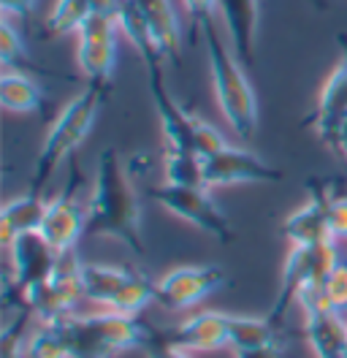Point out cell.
I'll return each mask as SVG.
<instances>
[{"label":"cell","mask_w":347,"mask_h":358,"mask_svg":"<svg viewBox=\"0 0 347 358\" xmlns=\"http://www.w3.org/2000/svg\"><path fill=\"white\" fill-rule=\"evenodd\" d=\"M43 212H46V201L41 199V193H33V190L3 203V212H0V242H3V247L8 250L17 236L38 231Z\"/></svg>","instance_id":"obj_20"},{"label":"cell","mask_w":347,"mask_h":358,"mask_svg":"<svg viewBox=\"0 0 347 358\" xmlns=\"http://www.w3.org/2000/svg\"><path fill=\"white\" fill-rule=\"evenodd\" d=\"M82 291L87 301L125 315H139L155 301V282L130 266L82 264Z\"/></svg>","instance_id":"obj_6"},{"label":"cell","mask_w":347,"mask_h":358,"mask_svg":"<svg viewBox=\"0 0 347 358\" xmlns=\"http://www.w3.org/2000/svg\"><path fill=\"white\" fill-rule=\"evenodd\" d=\"M117 22H120V33L130 41V46L136 49V55L144 60V68H157L166 57L160 55V49L155 44L150 24L144 20L141 8L136 0H120L117 6Z\"/></svg>","instance_id":"obj_22"},{"label":"cell","mask_w":347,"mask_h":358,"mask_svg":"<svg viewBox=\"0 0 347 358\" xmlns=\"http://www.w3.org/2000/svg\"><path fill=\"white\" fill-rule=\"evenodd\" d=\"M201 36H204V46H206L212 90H215L220 114L228 122V128L234 131V136H239V141H250L258 131L255 90H253L247 73H244L241 60L234 55V49L225 44V38L217 33L215 22L204 24Z\"/></svg>","instance_id":"obj_2"},{"label":"cell","mask_w":347,"mask_h":358,"mask_svg":"<svg viewBox=\"0 0 347 358\" xmlns=\"http://www.w3.org/2000/svg\"><path fill=\"white\" fill-rule=\"evenodd\" d=\"M328 228L337 242L347 239V196L328 199Z\"/></svg>","instance_id":"obj_30"},{"label":"cell","mask_w":347,"mask_h":358,"mask_svg":"<svg viewBox=\"0 0 347 358\" xmlns=\"http://www.w3.org/2000/svg\"><path fill=\"white\" fill-rule=\"evenodd\" d=\"M79 179L82 177L73 166V177L68 182V187L63 193H57L52 201H46V212H43L41 228H38V234L60 255L76 252L79 239L87 234V203L76 196Z\"/></svg>","instance_id":"obj_12"},{"label":"cell","mask_w":347,"mask_h":358,"mask_svg":"<svg viewBox=\"0 0 347 358\" xmlns=\"http://www.w3.org/2000/svg\"><path fill=\"white\" fill-rule=\"evenodd\" d=\"M150 199L160 203L166 212H171L174 217L190 223L201 234L212 236L217 242H231L234 239V228L228 223L225 212L212 201L206 187H185V185H171V182H160L150 187Z\"/></svg>","instance_id":"obj_8"},{"label":"cell","mask_w":347,"mask_h":358,"mask_svg":"<svg viewBox=\"0 0 347 358\" xmlns=\"http://www.w3.org/2000/svg\"><path fill=\"white\" fill-rule=\"evenodd\" d=\"M8 255H11L8 280L20 291V296H24L36 285L46 282L52 277V271L57 268V264H60V252L49 245L38 231L17 236L14 245L8 247Z\"/></svg>","instance_id":"obj_14"},{"label":"cell","mask_w":347,"mask_h":358,"mask_svg":"<svg viewBox=\"0 0 347 358\" xmlns=\"http://www.w3.org/2000/svg\"><path fill=\"white\" fill-rule=\"evenodd\" d=\"M236 358H288L282 345H269V348H255V350H236Z\"/></svg>","instance_id":"obj_35"},{"label":"cell","mask_w":347,"mask_h":358,"mask_svg":"<svg viewBox=\"0 0 347 358\" xmlns=\"http://www.w3.org/2000/svg\"><path fill=\"white\" fill-rule=\"evenodd\" d=\"M304 339L315 358H347V317L328 307L304 310Z\"/></svg>","instance_id":"obj_17"},{"label":"cell","mask_w":347,"mask_h":358,"mask_svg":"<svg viewBox=\"0 0 347 358\" xmlns=\"http://www.w3.org/2000/svg\"><path fill=\"white\" fill-rule=\"evenodd\" d=\"M136 3L150 24L160 55L166 60H179L182 57V27H179V17L174 11L171 0H136Z\"/></svg>","instance_id":"obj_21"},{"label":"cell","mask_w":347,"mask_h":358,"mask_svg":"<svg viewBox=\"0 0 347 358\" xmlns=\"http://www.w3.org/2000/svg\"><path fill=\"white\" fill-rule=\"evenodd\" d=\"M147 358H193L190 350L174 345L169 334H152V339L147 342Z\"/></svg>","instance_id":"obj_31"},{"label":"cell","mask_w":347,"mask_h":358,"mask_svg":"<svg viewBox=\"0 0 347 358\" xmlns=\"http://www.w3.org/2000/svg\"><path fill=\"white\" fill-rule=\"evenodd\" d=\"M87 234L106 236L125 245L133 255H147L141 201L122 155L108 147L98 155L92 193L87 201Z\"/></svg>","instance_id":"obj_1"},{"label":"cell","mask_w":347,"mask_h":358,"mask_svg":"<svg viewBox=\"0 0 347 358\" xmlns=\"http://www.w3.org/2000/svg\"><path fill=\"white\" fill-rule=\"evenodd\" d=\"M225 282V268L215 264L176 266L155 282V304H160L163 310H190L206 296L220 291Z\"/></svg>","instance_id":"obj_11"},{"label":"cell","mask_w":347,"mask_h":358,"mask_svg":"<svg viewBox=\"0 0 347 358\" xmlns=\"http://www.w3.org/2000/svg\"><path fill=\"white\" fill-rule=\"evenodd\" d=\"M217 11L225 27L228 44L241 66H255L260 30V0H217Z\"/></svg>","instance_id":"obj_15"},{"label":"cell","mask_w":347,"mask_h":358,"mask_svg":"<svg viewBox=\"0 0 347 358\" xmlns=\"http://www.w3.org/2000/svg\"><path fill=\"white\" fill-rule=\"evenodd\" d=\"M20 299L38 323H57L65 315H73V307L79 304V299H85L82 261L76 258V252L60 255V264L52 271V277Z\"/></svg>","instance_id":"obj_9"},{"label":"cell","mask_w":347,"mask_h":358,"mask_svg":"<svg viewBox=\"0 0 347 358\" xmlns=\"http://www.w3.org/2000/svg\"><path fill=\"white\" fill-rule=\"evenodd\" d=\"M204 179H206V187L215 190V187H231L244 182H277L282 179V171L255 152L228 144L204 157Z\"/></svg>","instance_id":"obj_13"},{"label":"cell","mask_w":347,"mask_h":358,"mask_svg":"<svg viewBox=\"0 0 347 358\" xmlns=\"http://www.w3.org/2000/svg\"><path fill=\"white\" fill-rule=\"evenodd\" d=\"M108 85H87L71 103H65V109L57 114V120L52 122V128L43 136V144L36 157V169H33V193H41V187L55 177V171L63 166V160L73 155L85 138L92 131V122L101 112L104 101H106Z\"/></svg>","instance_id":"obj_3"},{"label":"cell","mask_w":347,"mask_h":358,"mask_svg":"<svg viewBox=\"0 0 347 358\" xmlns=\"http://www.w3.org/2000/svg\"><path fill=\"white\" fill-rule=\"evenodd\" d=\"M282 236L293 247H309L331 242V228H328V199H312L296 212H290L282 223ZM337 242V239H334Z\"/></svg>","instance_id":"obj_19"},{"label":"cell","mask_w":347,"mask_h":358,"mask_svg":"<svg viewBox=\"0 0 347 358\" xmlns=\"http://www.w3.org/2000/svg\"><path fill=\"white\" fill-rule=\"evenodd\" d=\"M147 85H150L152 103L160 120V131L166 141V152H185V155L206 157L228 147L225 136L217 131L215 125H209L206 120H201L198 114L185 112L174 95L166 87V76L160 66L147 68Z\"/></svg>","instance_id":"obj_5"},{"label":"cell","mask_w":347,"mask_h":358,"mask_svg":"<svg viewBox=\"0 0 347 358\" xmlns=\"http://www.w3.org/2000/svg\"><path fill=\"white\" fill-rule=\"evenodd\" d=\"M163 171L166 182L185 185V187H206L204 179V157L185 155V152H163ZM209 190V187H206Z\"/></svg>","instance_id":"obj_27"},{"label":"cell","mask_w":347,"mask_h":358,"mask_svg":"<svg viewBox=\"0 0 347 358\" xmlns=\"http://www.w3.org/2000/svg\"><path fill=\"white\" fill-rule=\"evenodd\" d=\"M282 345L280 326L269 317H253V315H231V348L236 350H255Z\"/></svg>","instance_id":"obj_25"},{"label":"cell","mask_w":347,"mask_h":358,"mask_svg":"<svg viewBox=\"0 0 347 358\" xmlns=\"http://www.w3.org/2000/svg\"><path fill=\"white\" fill-rule=\"evenodd\" d=\"M325 144L331 147V150H337L339 155H345L347 157V117L334 128V134L325 138Z\"/></svg>","instance_id":"obj_34"},{"label":"cell","mask_w":347,"mask_h":358,"mask_svg":"<svg viewBox=\"0 0 347 358\" xmlns=\"http://www.w3.org/2000/svg\"><path fill=\"white\" fill-rule=\"evenodd\" d=\"M0 103L11 114H33L43 106V92L27 73L6 68L0 76Z\"/></svg>","instance_id":"obj_24"},{"label":"cell","mask_w":347,"mask_h":358,"mask_svg":"<svg viewBox=\"0 0 347 358\" xmlns=\"http://www.w3.org/2000/svg\"><path fill=\"white\" fill-rule=\"evenodd\" d=\"M22 57H24V41H22L20 30L11 24L8 17H3V22H0V60L6 68H14V63Z\"/></svg>","instance_id":"obj_29"},{"label":"cell","mask_w":347,"mask_h":358,"mask_svg":"<svg viewBox=\"0 0 347 358\" xmlns=\"http://www.w3.org/2000/svg\"><path fill=\"white\" fill-rule=\"evenodd\" d=\"M24 356L27 358H71L68 336L60 320L57 323H38L24 336Z\"/></svg>","instance_id":"obj_26"},{"label":"cell","mask_w":347,"mask_h":358,"mask_svg":"<svg viewBox=\"0 0 347 358\" xmlns=\"http://www.w3.org/2000/svg\"><path fill=\"white\" fill-rule=\"evenodd\" d=\"M190 22L201 30L204 24L215 22V14H217V0H182Z\"/></svg>","instance_id":"obj_32"},{"label":"cell","mask_w":347,"mask_h":358,"mask_svg":"<svg viewBox=\"0 0 347 358\" xmlns=\"http://www.w3.org/2000/svg\"><path fill=\"white\" fill-rule=\"evenodd\" d=\"M323 301L328 310L347 315V264L339 261L337 268L325 277L323 282Z\"/></svg>","instance_id":"obj_28"},{"label":"cell","mask_w":347,"mask_h":358,"mask_svg":"<svg viewBox=\"0 0 347 358\" xmlns=\"http://www.w3.org/2000/svg\"><path fill=\"white\" fill-rule=\"evenodd\" d=\"M345 117H347V52L342 55V60L334 66V71L325 79V85L320 87L318 106L312 112L309 125L325 141Z\"/></svg>","instance_id":"obj_18"},{"label":"cell","mask_w":347,"mask_h":358,"mask_svg":"<svg viewBox=\"0 0 347 358\" xmlns=\"http://www.w3.org/2000/svg\"><path fill=\"white\" fill-rule=\"evenodd\" d=\"M3 6V17H17V20H27L36 8V0H0Z\"/></svg>","instance_id":"obj_33"},{"label":"cell","mask_w":347,"mask_h":358,"mask_svg":"<svg viewBox=\"0 0 347 358\" xmlns=\"http://www.w3.org/2000/svg\"><path fill=\"white\" fill-rule=\"evenodd\" d=\"M174 345L190 350V353H215L222 348H231V315L206 310L187 320H182L176 329L166 331Z\"/></svg>","instance_id":"obj_16"},{"label":"cell","mask_w":347,"mask_h":358,"mask_svg":"<svg viewBox=\"0 0 347 358\" xmlns=\"http://www.w3.org/2000/svg\"><path fill=\"white\" fill-rule=\"evenodd\" d=\"M71 358H114L133 348H147L150 326L136 315L104 310L95 315H65L60 320Z\"/></svg>","instance_id":"obj_4"},{"label":"cell","mask_w":347,"mask_h":358,"mask_svg":"<svg viewBox=\"0 0 347 358\" xmlns=\"http://www.w3.org/2000/svg\"><path fill=\"white\" fill-rule=\"evenodd\" d=\"M117 6H120V0H57L46 17V27L52 36L79 33V27L90 14H95V11L117 14Z\"/></svg>","instance_id":"obj_23"},{"label":"cell","mask_w":347,"mask_h":358,"mask_svg":"<svg viewBox=\"0 0 347 358\" xmlns=\"http://www.w3.org/2000/svg\"><path fill=\"white\" fill-rule=\"evenodd\" d=\"M117 36H120V22L117 14L111 11H95L79 27L76 63L90 85L111 82V73L117 66Z\"/></svg>","instance_id":"obj_10"},{"label":"cell","mask_w":347,"mask_h":358,"mask_svg":"<svg viewBox=\"0 0 347 358\" xmlns=\"http://www.w3.org/2000/svg\"><path fill=\"white\" fill-rule=\"evenodd\" d=\"M342 261L337 242H323V245H309V247H290L285 266H282V280L280 291L271 301L269 310V320L280 326V320L285 317L290 304H299V296L306 288H320L325 282V277L337 268V264Z\"/></svg>","instance_id":"obj_7"}]
</instances>
